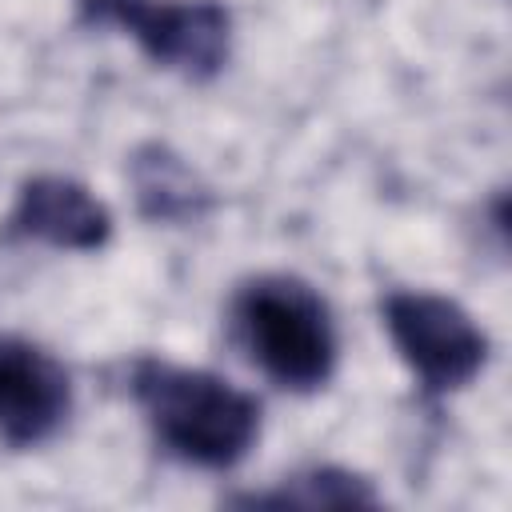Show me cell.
I'll list each match as a JSON object with an SVG mask.
<instances>
[{"instance_id":"6da1fadb","label":"cell","mask_w":512,"mask_h":512,"mask_svg":"<svg viewBox=\"0 0 512 512\" xmlns=\"http://www.w3.org/2000/svg\"><path fill=\"white\" fill-rule=\"evenodd\" d=\"M128 396L156 444L180 464L228 472L260 440V400L208 368L136 356L128 364Z\"/></svg>"},{"instance_id":"7a4b0ae2","label":"cell","mask_w":512,"mask_h":512,"mask_svg":"<svg viewBox=\"0 0 512 512\" xmlns=\"http://www.w3.org/2000/svg\"><path fill=\"white\" fill-rule=\"evenodd\" d=\"M232 340L276 388L308 396L336 376L340 340L328 300L300 276L260 272L236 284L232 304Z\"/></svg>"},{"instance_id":"3957f363","label":"cell","mask_w":512,"mask_h":512,"mask_svg":"<svg viewBox=\"0 0 512 512\" xmlns=\"http://www.w3.org/2000/svg\"><path fill=\"white\" fill-rule=\"evenodd\" d=\"M84 24L128 32L140 52L184 80H212L232 56V16L220 0H76Z\"/></svg>"},{"instance_id":"277c9868","label":"cell","mask_w":512,"mask_h":512,"mask_svg":"<svg viewBox=\"0 0 512 512\" xmlns=\"http://www.w3.org/2000/svg\"><path fill=\"white\" fill-rule=\"evenodd\" d=\"M380 316L396 356L432 400L468 388L488 364V336L448 296L396 288L380 300Z\"/></svg>"},{"instance_id":"5b68a950","label":"cell","mask_w":512,"mask_h":512,"mask_svg":"<svg viewBox=\"0 0 512 512\" xmlns=\"http://www.w3.org/2000/svg\"><path fill=\"white\" fill-rule=\"evenodd\" d=\"M72 416V376L40 344L0 336V444L12 452L40 448Z\"/></svg>"},{"instance_id":"8992f818","label":"cell","mask_w":512,"mask_h":512,"mask_svg":"<svg viewBox=\"0 0 512 512\" xmlns=\"http://www.w3.org/2000/svg\"><path fill=\"white\" fill-rule=\"evenodd\" d=\"M4 244H44L60 252H100L112 240V212L80 180L40 172L16 192L0 224Z\"/></svg>"},{"instance_id":"52a82bcc","label":"cell","mask_w":512,"mask_h":512,"mask_svg":"<svg viewBox=\"0 0 512 512\" xmlns=\"http://www.w3.org/2000/svg\"><path fill=\"white\" fill-rule=\"evenodd\" d=\"M128 184H132V200L136 212L148 224H196L216 208L212 188L204 184V176L168 144L160 140H144L132 156H128Z\"/></svg>"},{"instance_id":"ba28073f","label":"cell","mask_w":512,"mask_h":512,"mask_svg":"<svg viewBox=\"0 0 512 512\" xmlns=\"http://www.w3.org/2000/svg\"><path fill=\"white\" fill-rule=\"evenodd\" d=\"M228 504L240 508H376L380 492L372 488L368 476L352 472V468H336V464H312L304 472L284 476L276 488L264 492H240Z\"/></svg>"}]
</instances>
